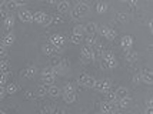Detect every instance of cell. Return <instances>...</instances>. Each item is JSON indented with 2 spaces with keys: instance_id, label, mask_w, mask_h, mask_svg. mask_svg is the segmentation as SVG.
Listing matches in <instances>:
<instances>
[{
  "instance_id": "obj_4",
  "label": "cell",
  "mask_w": 153,
  "mask_h": 114,
  "mask_svg": "<svg viewBox=\"0 0 153 114\" xmlns=\"http://www.w3.org/2000/svg\"><path fill=\"white\" fill-rule=\"evenodd\" d=\"M80 57H82V61L83 63H89L94 59V51L92 50V47H83L82 51H80Z\"/></svg>"
},
{
  "instance_id": "obj_17",
  "label": "cell",
  "mask_w": 153,
  "mask_h": 114,
  "mask_svg": "<svg viewBox=\"0 0 153 114\" xmlns=\"http://www.w3.org/2000/svg\"><path fill=\"white\" fill-rule=\"evenodd\" d=\"M119 108H126L130 104V97H125V99H119V100L114 103Z\"/></svg>"
},
{
  "instance_id": "obj_13",
  "label": "cell",
  "mask_w": 153,
  "mask_h": 114,
  "mask_svg": "<svg viewBox=\"0 0 153 114\" xmlns=\"http://www.w3.org/2000/svg\"><path fill=\"white\" fill-rule=\"evenodd\" d=\"M76 9H77V12H79L82 16H85V14L89 12V4H86V3H83V1H79L77 4H76Z\"/></svg>"
},
{
  "instance_id": "obj_37",
  "label": "cell",
  "mask_w": 153,
  "mask_h": 114,
  "mask_svg": "<svg viewBox=\"0 0 153 114\" xmlns=\"http://www.w3.org/2000/svg\"><path fill=\"white\" fill-rule=\"evenodd\" d=\"M42 74H56V71H54V68L52 67V66H49V67H45V68H43Z\"/></svg>"
},
{
  "instance_id": "obj_28",
  "label": "cell",
  "mask_w": 153,
  "mask_h": 114,
  "mask_svg": "<svg viewBox=\"0 0 153 114\" xmlns=\"http://www.w3.org/2000/svg\"><path fill=\"white\" fill-rule=\"evenodd\" d=\"M106 10H107V3L99 1V3L96 4V12H97V13H105Z\"/></svg>"
},
{
  "instance_id": "obj_34",
  "label": "cell",
  "mask_w": 153,
  "mask_h": 114,
  "mask_svg": "<svg viewBox=\"0 0 153 114\" xmlns=\"http://www.w3.org/2000/svg\"><path fill=\"white\" fill-rule=\"evenodd\" d=\"M9 80V73H0V86H4Z\"/></svg>"
},
{
  "instance_id": "obj_25",
  "label": "cell",
  "mask_w": 153,
  "mask_h": 114,
  "mask_svg": "<svg viewBox=\"0 0 153 114\" xmlns=\"http://www.w3.org/2000/svg\"><path fill=\"white\" fill-rule=\"evenodd\" d=\"M46 94H47V88L45 86H39L36 88V91H34V96H37V97H45Z\"/></svg>"
},
{
  "instance_id": "obj_24",
  "label": "cell",
  "mask_w": 153,
  "mask_h": 114,
  "mask_svg": "<svg viewBox=\"0 0 153 114\" xmlns=\"http://www.w3.org/2000/svg\"><path fill=\"white\" fill-rule=\"evenodd\" d=\"M17 90H19V86H17L16 83H10V84H7V87H6L7 94H14V93H17Z\"/></svg>"
},
{
  "instance_id": "obj_50",
  "label": "cell",
  "mask_w": 153,
  "mask_h": 114,
  "mask_svg": "<svg viewBox=\"0 0 153 114\" xmlns=\"http://www.w3.org/2000/svg\"><path fill=\"white\" fill-rule=\"evenodd\" d=\"M153 113V110H152V106H149V107L146 108V114H152Z\"/></svg>"
},
{
  "instance_id": "obj_2",
  "label": "cell",
  "mask_w": 153,
  "mask_h": 114,
  "mask_svg": "<svg viewBox=\"0 0 153 114\" xmlns=\"http://www.w3.org/2000/svg\"><path fill=\"white\" fill-rule=\"evenodd\" d=\"M79 84L83 86V87L92 88V87H94V84H96V79H94L93 76H90V74H82L79 79Z\"/></svg>"
},
{
  "instance_id": "obj_38",
  "label": "cell",
  "mask_w": 153,
  "mask_h": 114,
  "mask_svg": "<svg viewBox=\"0 0 153 114\" xmlns=\"http://www.w3.org/2000/svg\"><path fill=\"white\" fill-rule=\"evenodd\" d=\"M117 20L122 21V23H125V21H127V14L126 13H117Z\"/></svg>"
},
{
  "instance_id": "obj_36",
  "label": "cell",
  "mask_w": 153,
  "mask_h": 114,
  "mask_svg": "<svg viewBox=\"0 0 153 114\" xmlns=\"http://www.w3.org/2000/svg\"><path fill=\"white\" fill-rule=\"evenodd\" d=\"M52 21L56 23V24H59L63 21V17H62V14H56V16H52Z\"/></svg>"
},
{
  "instance_id": "obj_47",
  "label": "cell",
  "mask_w": 153,
  "mask_h": 114,
  "mask_svg": "<svg viewBox=\"0 0 153 114\" xmlns=\"http://www.w3.org/2000/svg\"><path fill=\"white\" fill-rule=\"evenodd\" d=\"M7 94V91H6V88L3 87V86H0V99H3L4 96Z\"/></svg>"
},
{
  "instance_id": "obj_9",
  "label": "cell",
  "mask_w": 153,
  "mask_h": 114,
  "mask_svg": "<svg viewBox=\"0 0 153 114\" xmlns=\"http://www.w3.org/2000/svg\"><path fill=\"white\" fill-rule=\"evenodd\" d=\"M140 81H143V83H146V84H152L153 80H152V71L150 70H145L143 73L140 74Z\"/></svg>"
},
{
  "instance_id": "obj_6",
  "label": "cell",
  "mask_w": 153,
  "mask_h": 114,
  "mask_svg": "<svg viewBox=\"0 0 153 114\" xmlns=\"http://www.w3.org/2000/svg\"><path fill=\"white\" fill-rule=\"evenodd\" d=\"M19 19L23 23L33 21V13H32V10H22V12H19Z\"/></svg>"
},
{
  "instance_id": "obj_48",
  "label": "cell",
  "mask_w": 153,
  "mask_h": 114,
  "mask_svg": "<svg viewBox=\"0 0 153 114\" xmlns=\"http://www.w3.org/2000/svg\"><path fill=\"white\" fill-rule=\"evenodd\" d=\"M16 3H17V6H25L29 3V0H14Z\"/></svg>"
},
{
  "instance_id": "obj_30",
  "label": "cell",
  "mask_w": 153,
  "mask_h": 114,
  "mask_svg": "<svg viewBox=\"0 0 153 114\" xmlns=\"http://www.w3.org/2000/svg\"><path fill=\"white\" fill-rule=\"evenodd\" d=\"M70 40H72V43H74V44H79V43L83 41V34H72Z\"/></svg>"
},
{
  "instance_id": "obj_51",
  "label": "cell",
  "mask_w": 153,
  "mask_h": 114,
  "mask_svg": "<svg viewBox=\"0 0 153 114\" xmlns=\"http://www.w3.org/2000/svg\"><path fill=\"white\" fill-rule=\"evenodd\" d=\"M129 3H130V4H132V6H134V4H136V3H137V0H129Z\"/></svg>"
},
{
  "instance_id": "obj_40",
  "label": "cell",
  "mask_w": 153,
  "mask_h": 114,
  "mask_svg": "<svg viewBox=\"0 0 153 114\" xmlns=\"http://www.w3.org/2000/svg\"><path fill=\"white\" fill-rule=\"evenodd\" d=\"M73 34H83V26H77L73 29Z\"/></svg>"
},
{
  "instance_id": "obj_41",
  "label": "cell",
  "mask_w": 153,
  "mask_h": 114,
  "mask_svg": "<svg viewBox=\"0 0 153 114\" xmlns=\"http://www.w3.org/2000/svg\"><path fill=\"white\" fill-rule=\"evenodd\" d=\"M60 63V59L59 57H53L52 60H50V64H52V67H57Z\"/></svg>"
},
{
  "instance_id": "obj_16",
  "label": "cell",
  "mask_w": 153,
  "mask_h": 114,
  "mask_svg": "<svg viewBox=\"0 0 153 114\" xmlns=\"http://www.w3.org/2000/svg\"><path fill=\"white\" fill-rule=\"evenodd\" d=\"M116 97H117V100L119 99H125V97H129V91H127V88L126 87H119L116 91Z\"/></svg>"
},
{
  "instance_id": "obj_20",
  "label": "cell",
  "mask_w": 153,
  "mask_h": 114,
  "mask_svg": "<svg viewBox=\"0 0 153 114\" xmlns=\"http://www.w3.org/2000/svg\"><path fill=\"white\" fill-rule=\"evenodd\" d=\"M42 51H43V54H46V56H52L54 53V47L50 43L49 44H43L42 46Z\"/></svg>"
},
{
  "instance_id": "obj_26",
  "label": "cell",
  "mask_w": 153,
  "mask_h": 114,
  "mask_svg": "<svg viewBox=\"0 0 153 114\" xmlns=\"http://www.w3.org/2000/svg\"><path fill=\"white\" fill-rule=\"evenodd\" d=\"M4 6H6V10L7 12H12V10H16V9H17V3H16V1H14V0H9V1H6V3H4Z\"/></svg>"
},
{
  "instance_id": "obj_19",
  "label": "cell",
  "mask_w": 153,
  "mask_h": 114,
  "mask_svg": "<svg viewBox=\"0 0 153 114\" xmlns=\"http://www.w3.org/2000/svg\"><path fill=\"white\" fill-rule=\"evenodd\" d=\"M3 21H4L3 27H4L6 30H12V29H13V26H14V19L12 17V16H7V17Z\"/></svg>"
},
{
  "instance_id": "obj_3",
  "label": "cell",
  "mask_w": 153,
  "mask_h": 114,
  "mask_svg": "<svg viewBox=\"0 0 153 114\" xmlns=\"http://www.w3.org/2000/svg\"><path fill=\"white\" fill-rule=\"evenodd\" d=\"M66 43V39L63 37V36H60V34H54L50 37V44L54 47V50H57V51H62V49H63V44Z\"/></svg>"
},
{
  "instance_id": "obj_22",
  "label": "cell",
  "mask_w": 153,
  "mask_h": 114,
  "mask_svg": "<svg viewBox=\"0 0 153 114\" xmlns=\"http://www.w3.org/2000/svg\"><path fill=\"white\" fill-rule=\"evenodd\" d=\"M34 74H36V68H34V67H27L26 70L23 71V74H22V76H23L25 79H32Z\"/></svg>"
},
{
  "instance_id": "obj_39",
  "label": "cell",
  "mask_w": 153,
  "mask_h": 114,
  "mask_svg": "<svg viewBox=\"0 0 153 114\" xmlns=\"http://www.w3.org/2000/svg\"><path fill=\"white\" fill-rule=\"evenodd\" d=\"M7 56V47H4L0 43V57H6Z\"/></svg>"
},
{
  "instance_id": "obj_49",
  "label": "cell",
  "mask_w": 153,
  "mask_h": 114,
  "mask_svg": "<svg viewBox=\"0 0 153 114\" xmlns=\"http://www.w3.org/2000/svg\"><path fill=\"white\" fill-rule=\"evenodd\" d=\"M132 81H133V84H137V83L140 81V76H134L133 80H132Z\"/></svg>"
},
{
  "instance_id": "obj_45",
  "label": "cell",
  "mask_w": 153,
  "mask_h": 114,
  "mask_svg": "<svg viewBox=\"0 0 153 114\" xmlns=\"http://www.w3.org/2000/svg\"><path fill=\"white\" fill-rule=\"evenodd\" d=\"M6 17H7V12L6 10H3V9H0V20L3 21Z\"/></svg>"
},
{
  "instance_id": "obj_27",
  "label": "cell",
  "mask_w": 153,
  "mask_h": 114,
  "mask_svg": "<svg viewBox=\"0 0 153 114\" xmlns=\"http://www.w3.org/2000/svg\"><path fill=\"white\" fill-rule=\"evenodd\" d=\"M63 99H65L66 103H74L76 101V93H65Z\"/></svg>"
},
{
  "instance_id": "obj_1",
  "label": "cell",
  "mask_w": 153,
  "mask_h": 114,
  "mask_svg": "<svg viewBox=\"0 0 153 114\" xmlns=\"http://www.w3.org/2000/svg\"><path fill=\"white\" fill-rule=\"evenodd\" d=\"M102 63H103V66H106V67H109V68H114L117 66V60H116L114 54L110 53V51L103 53V56H102Z\"/></svg>"
},
{
  "instance_id": "obj_42",
  "label": "cell",
  "mask_w": 153,
  "mask_h": 114,
  "mask_svg": "<svg viewBox=\"0 0 153 114\" xmlns=\"http://www.w3.org/2000/svg\"><path fill=\"white\" fill-rule=\"evenodd\" d=\"M50 23H52V16H47L46 14V17H45V20H43L42 24H43V26H49Z\"/></svg>"
},
{
  "instance_id": "obj_8",
  "label": "cell",
  "mask_w": 153,
  "mask_h": 114,
  "mask_svg": "<svg viewBox=\"0 0 153 114\" xmlns=\"http://www.w3.org/2000/svg\"><path fill=\"white\" fill-rule=\"evenodd\" d=\"M120 44L123 49H130L133 46V37L132 36H123L122 40H120Z\"/></svg>"
},
{
  "instance_id": "obj_32",
  "label": "cell",
  "mask_w": 153,
  "mask_h": 114,
  "mask_svg": "<svg viewBox=\"0 0 153 114\" xmlns=\"http://www.w3.org/2000/svg\"><path fill=\"white\" fill-rule=\"evenodd\" d=\"M137 56H139V54L136 53V51H127V53H126V59L129 61H136V60H137Z\"/></svg>"
},
{
  "instance_id": "obj_44",
  "label": "cell",
  "mask_w": 153,
  "mask_h": 114,
  "mask_svg": "<svg viewBox=\"0 0 153 114\" xmlns=\"http://www.w3.org/2000/svg\"><path fill=\"white\" fill-rule=\"evenodd\" d=\"M25 97H26L27 100H32V99H34V93L30 91V90H27L26 93H25Z\"/></svg>"
},
{
  "instance_id": "obj_53",
  "label": "cell",
  "mask_w": 153,
  "mask_h": 114,
  "mask_svg": "<svg viewBox=\"0 0 153 114\" xmlns=\"http://www.w3.org/2000/svg\"><path fill=\"white\" fill-rule=\"evenodd\" d=\"M0 114H6V113H4V111H0Z\"/></svg>"
},
{
  "instance_id": "obj_23",
  "label": "cell",
  "mask_w": 153,
  "mask_h": 114,
  "mask_svg": "<svg viewBox=\"0 0 153 114\" xmlns=\"http://www.w3.org/2000/svg\"><path fill=\"white\" fill-rule=\"evenodd\" d=\"M86 44H87V47H93V46H96V44H97V39H96V36H94V34L87 36Z\"/></svg>"
},
{
  "instance_id": "obj_18",
  "label": "cell",
  "mask_w": 153,
  "mask_h": 114,
  "mask_svg": "<svg viewBox=\"0 0 153 114\" xmlns=\"http://www.w3.org/2000/svg\"><path fill=\"white\" fill-rule=\"evenodd\" d=\"M12 67V63L9 60H1L0 61V71L1 73H9V70Z\"/></svg>"
},
{
  "instance_id": "obj_29",
  "label": "cell",
  "mask_w": 153,
  "mask_h": 114,
  "mask_svg": "<svg viewBox=\"0 0 153 114\" xmlns=\"http://www.w3.org/2000/svg\"><path fill=\"white\" fill-rule=\"evenodd\" d=\"M105 37H106L107 40H114V39H116V32H114L113 29H110V27H109V29H107L106 30V33H105Z\"/></svg>"
},
{
  "instance_id": "obj_10",
  "label": "cell",
  "mask_w": 153,
  "mask_h": 114,
  "mask_svg": "<svg viewBox=\"0 0 153 114\" xmlns=\"http://www.w3.org/2000/svg\"><path fill=\"white\" fill-rule=\"evenodd\" d=\"M0 43H1V44H3L4 47L13 46V43H14V36H13V34H10V33L6 34V36H4V37L1 39V41H0Z\"/></svg>"
},
{
  "instance_id": "obj_46",
  "label": "cell",
  "mask_w": 153,
  "mask_h": 114,
  "mask_svg": "<svg viewBox=\"0 0 153 114\" xmlns=\"http://www.w3.org/2000/svg\"><path fill=\"white\" fill-rule=\"evenodd\" d=\"M52 114H66V113H65V110H63V108L57 107V108H54L53 113H52Z\"/></svg>"
},
{
  "instance_id": "obj_55",
  "label": "cell",
  "mask_w": 153,
  "mask_h": 114,
  "mask_svg": "<svg viewBox=\"0 0 153 114\" xmlns=\"http://www.w3.org/2000/svg\"><path fill=\"white\" fill-rule=\"evenodd\" d=\"M0 100H1V99H0Z\"/></svg>"
},
{
  "instance_id": "obj_12",
  "label": "cell",
  "mask_w": 153,
  "mask_h": 114,
  "mask_svg": "<svg viewBox=\"0 0 153 114\" xmlns=\"http://www.w3.org/2000/svg\"><path fill=\"white\" fill-rule=\"evenodd\" d=\"M57 10H59L60 14H63V13H66V12H69V10H70V4H69V1H66V0L60 1L59 4H57Z\"/></svg>"
},
{
  "instance_id": "obj_7",
  "label": "cell",
  "mask_w": 153,
  "mask_h": 114,
  "mask_svg": "<svg viewBox=\"0 0 153 114\" xmlns=\"http://www.w3.org/2000/svg\"><path fill=\"white\" fill-rule=\"evenodd\" d=\"M96 30H97V26H96V23H93V21H90V23H87V24L83 26V33L89 34V36H90V34H94Z\"/></svg>"
},
{
  "instance_id": "obj_43",
  "label": "cell",
  "mask_w": 153,
  "mask_h": 114,
  "mask_svg": "<svg viewBox=\"0 0 153 114\" xmlns=\"http://www.w3.org/2000/svg\"><path fill=\"white\" fill-rule=\"evenodd\" d=\"M107 29H109L107 26H102V27H97V30H96V32H99V34H102V36H105V33H106Z\"/></svg>"
},
{
  "instance_id": "obj_5",
  "label": "cell",
  "mask_w": 153,
  "mask_h": 114,
  "mask_svg": "<svg viewBox=\"0 0 153 114\" xmlns=\"http://www.w3.org/2000/svg\"><path fill=\"white\" fill-rule=\"evenodd\" d=\"M94 87L97 88V91H100V93L106 94L110 91V81L107 80H100V81H96V84H94Z\"/></svg>"
},
{
  "instance_id": "obj_52",
  "label": "cell",
  "mask_w": 153,
  "mask_h": 114,
  "mask_svg": "<svg viewBox=\"0 0 153 114\" xmlns=\"http://www.w3.org/2000/svg\"><path fill=\"white\" fill-rule=\"evenodd\" d=\"M3 4H4V1H3V0H0V9H1V6H3Z\"/></svg>"
},
{
  "instance_id": "obj_54",
  "label": "cell",
  "mask_w": 153,
  "mask_h": 114,
  "mask_svg": "<svg viewBox=\"0 0 153 114\" xmlns=\"http://www.w3.org/2000/svg\"><path fill=\"white\" fill-rule=\"evenodd\" d=\"M120 1H127V0H120Z\"/></svg>"
},
{
  "instance_id": "obj_31",
  "label": "cell",
  "mask_w": 153,
  "mask_h": 114,
  "mask_svg": "<svg viewBox=\"0 0 153 114\" xmlns=\"http://www.w3.org/2000/svg\"><path fill=\"white\" fill-rule=\"evenodd\" d=\"M63 91L65 93H74L76 91V86L72 84V83H67V84H65V87H63Z\"/></svg>"
},
{
  "instance_id": "obj_21",
  "label": "cell",
  "mask_w": 153,
  "mask_h": 114,
  "mask_svg": "<svg viewBox=\"0 0 153 114\" xmlns=\"http://www.w3.org/2000/svg\"><path fill=\"white\" fill-rule=\"evenodd\" d=\"M45 17H46V13H43V12H36V13L33 14V21L42 24L43 20H45Z\"/></svg>"
},
{
  "instance_id": "obj_11",
  "label": "cell",
  "mask_w": 153,
  "mask_h": 114,
  "mask_svg": "<svg viewBox=\"0 0 153 114\" xmlns=\"http://www.w3.org/2000/svg\"><path fill=\"white\" fill-rule=\"evenodd\" d=\"M54 79H56V74H42L43 84H47V86H52L54 83Z\"/></svg>"
},
{
  "instance_id": "obj_35",
  "label": "cell",
  "mask_w": 153,
  "mask_h": 114,
  "mask_svg": "<svg viewBox=\"0 0 153 114\" xmlns=\"http://www.w3.org/2000/svg\"><path fill=\"white\" fill-rule=\"evenodd\" d=\"M107 94V101H110V103H116L117 101V97H116V93L114 91H112V93H106Z\"/></svg>"
},
{
  "instance_id": "obj_14",
  "label": "cell",
  "mask_w": 153,
  "mask_h": 114,
  "mask_svg": "<svg viewBox=\"0 0 153 114\" xmlns=\"http://www.w3.org/2000/svg\"><path fill=\"white\" fill-rule=\"evenodd\" d=\"M47 94L50 96V97H59L60 96V88L56 87L54 84H52V86H49V88H47Z\"/></svg>"
},
{
  "instance_id": "obj_15",
  "label": "cell",
  "mask_w": 153,
  "mask_h": 114,
  "mask_svg": "<svg viewBox=\"0 0 153 114\" xmlns=\"http://www.w3.org/2000/svg\"><path fill=\"white\" fill-rule=\"evenodd\" d=\"M112 108H113V103H110V101H103L102 104H100V110H102V113H110L112 111Z\"/></svg>"
},
{
  "instance_id": "obj_33",
  "label": "cell",
  "mask_w": 153,
  "mask_h": 114,
  "mask_svg": "<svg viewBox=\"0 0 153 114\" xmlns=\"http://www.w3.org/2000/svg\"><path fill=\"white\" fill-rule=\"evenodd\" d=\"M69 12H70V16L73 17L74 20H79V19H82V17H83V16L77 12V9H76V7H73V9H72V10H69Z\"/></svg>"
}]
</instances>
